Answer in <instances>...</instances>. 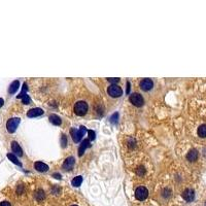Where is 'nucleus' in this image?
Masks as SVG:
<instances>
[{
  "label": "nucleus",
  "instance_id": "5",
  "mask_svg": "<svg viewBox=\"0 0 206 206\" xmlns=\"http://www.w3.org/2000/svg\"><path fill=\"white\" fill-rule=\"evenodd\" d=\"M148 189L144 187H139L135 191V197H136L138 200H140V201L145 200L148 198Z\"/></svg>",
  "mask_w": 206,
  "mask_h": 206
},
{
  "label": "nucleus",
  "instance_id": "28",
  "mask_svg": "<svg viewBox=\"0 0 206 206\" xmlns=\"http://www.w3.org/2000/svg\"><path fill=\"white\" fill-rule=\"evenodd\" d=\"M129 92H130V83L127 81V94H129Z\"/></svg>",
  "mask_w": 206,
  "mask_h": 206
},
{
  "label": "nucleus",
  "instance_id": "15",
  "mask_svg": "<svg viewBox=\"0 0 206 206\" xmlns=\"http://www.w3.org/2000/svg\"><path fill=\"white\" fill-rule=\"evenodd\" d=\"M19 87H20V83L18 81H15L12 84H10L9 89H8V93H9V94H15L17 92V90L19 89Z\"/></svg>",
  "mask_w": 206,
  "mask_h": 206
},
{
  "label": "nucleus",
  "instance_id": "3",
  "mask_svg": "<svg viewBox=\"0 0 206 206\" xmlns=\"http://www.w3.org/2000/svg\"><path fill=\"white\" fill-rule=\"evenodd\" d=\"M20 122H21V120H20L19 118H9V120L7 121V123H6L7 131L9 132V133H13V132H15L16 130H17V128H18Z\"/></svg>",
  "mask_w": 206,
  "mask_h": 206
},
{
  "label": "nucleus",
  "instance_id": "18",
  "mask_svg": "<svg viewBox=\"0 0 206 206\" xmlns=\"http://www.w3.org/2000/svg\"><path fill=\"white\" fill-rule=\"evenodd\" d=\"M198 136L202 138L206 137V125H201L198 128Z\"/></svg>",
  "mask_w": 206,
  "mask_h": 206
},
{
  "label": "nucleus",
  "instance_id": "27",
  "mask_svg": "<svg viewBox=\"0 0 206 206\" xmlns=\"http://www.w3.org/2000/svg\"><path fill=\"white\" fill-rule=\"evenodd\" d=\"M0 206H12V205H10V203L7 201H2V202H0Z\"/></svg>",
  "mask_w": 206,
  "mask_h": 206
},
{
  "label": "nucleus",
  "instance_id": "29",
  "mask_svg": "<svg viewBox=\"0 0 206 206\" xmlns=\"http://www.w3.org/2000/svg\"><path fill=\"white\" fill-rule=\"evenodd\" d=\"M3 103H4L3 99H2V98H0V107H1L2 105H3Z\"/></svg>",
  "mask_w": 206,
  "mask_h": 206
},
{
  "label": "nucleus",
  "instance_id": "14",
  "mask_svg": "<svg viewBox=\"0 0 206 206\" xmlns=\"http://www.w3.org/2000/svg\"><path fill=\"white\" fill-rule=\"evenodd\" d=\"M197 157H198V153H197L196 149H192V151L189 152V154L187 155V159L190 161V162H194V161H196Z\"/></svg>",
  "mask_w": 206,
  "mask_h": 206
},
{
  "label": "nucleus",
  "instance_id": "23",
  "mask_svg": "<svg viewBox=\"0 0 206 206\" xmlns=\"http://www.w3.org/2000/svg\"><path fill=\"white\" fill-rule=\"evenodd\" d=\"M30 97L28 95H25L24 97H22V102H23L24 104H29L30 103Z\"/></svg>",
  "mask_w": 206,
  "mask_h": 206
},
{
  "label": "nucleus",
  "instance_id": "22",
  "mask_svg": "<svg viewBox=\"0 0 206 206\" xmlns=\"http://www.w3.org/2000/svg\"><path fill=\"white\" fill-rule=\"evenodd\" d=\"M26 92H27V84H24L23 90H22V92L20 93V95L18 96V98H22V97H24L25 95H27V94H26Z\"/></svg>",
  "mask_w": 206,
  "mask_h": 206
},
{
  "label": "nucleus",
  "instance_id": "16",
  "mask_svg": "<svg viewBox=\"0 0 206 206\" xmlns=\"http://www.w3.org/2000/svg\"><path fill=\"white\" fill-rule=\"evenodd\" d=\"M50 121H51V123L52 124H54L55 126H59V125H61V118L58 117V115H56V114H51L50 115Z\"/></svg>",
  "mask_w": 206,
  "mask_h": 206
},
{
  "label": "nucleus",
  "instance_id": "25",
  "mask_svg": "<svg viewBox=\"0 0 206 206\" xmlns=\"http://www.w3.org/2000/svg\"><path fill=\"white\" fill-rule=\"evenodd\" d=\"M67 144V139H66V136L65 135H62V146L65 148Z\"/></svg>",
  "mask_w": 206,
  "mask_h": 206
},
{
  "label": "nucleus",
  "instance_id": "26",
  "mask_svg": "<svg viewBox=\"0 0 206 206\" xmlns=\"http://www.w3.org/2000/svg\"><path fill=\"white\" fill-rule=\"evenodd\" d=\"M108 81H110L112 84H117L120 81V78H108Z\"/></svg>",
  "mask_w": 206,
  "mask_h": 206
},
{
  "label": "nucleus",
  "instance_id": "12",
  "mask_svg": "<svg viewBox=\"0 0 206 206\" xmlns=\"http://www.w3.org/2000/svg\"><path fill=\"white\" fill-rule=\"evenodd\" d=\"M34 167L37 171L39 172H46L49 170V166L47 164H44L43 162H35Z\"/></svg>",
  "mask_w": 206,
  "mask_h": 206
},
{
  "label": "nucleus",
  "instance_id": "9",
  "mask_svg": "<svg viewBox=\"0 0 206 206\" xmlns=\"http://www.w3.org/2000/svg\"><path fill=\"white\" fill-rule=\"evenodd\" d=\"M12 149H13V153L15 156H19V157H22L23 156V151H22L21 146L19 145L18 142L13 141L12 143Z\"/></svg>",
  "mask_w": 206,
  "mask_h": 206
},
{
  "label": "nucleus",
  "instance_id": "20",
  "mask_svg": "<svg viewBox=\"0 0 206 206\" xmlns=\"http://www.w3.org/2000/svg\"><path fill=\"white\" fill-rule=\"evenodd\" d=\"M36 199L37 200H42L44 198V196H46V195H44V192L43 191H41V190H39V191H37L36 192Z\"/></svg>",
  "mask_w": 206,
  "mask_h": 206
},
{
  "label": "nucleus",
  "instance_id": "1",
  "mask_svg": "<svg viewBox=\"0 0 206 206\" xmlns=\"http://www.w3.org/2000/svg\"><path fill=\"white\" fill-rule=\"evenodd\" d=\"M70 133H71L72 139L74 142H80V140L83 138V136L87 133V129L84 128V126H81L80 129H75L73 128L70 130Z\"/></svg>",
  "mask_w": 206,
  "mask_h": 206
},
{
  "label": "nucleus",
  "instance_id": "11",
  "mask_svg": "<svg viewBox=\"0 0 206 206\" xmlns=\"http://www.w3.org/2000/svg\"><path fill=\"white\" fill-rule=\"evenodd\" d=\"M73 165H74V158L69 157L65 160V162L63 164V168L65 169V170H70V169L73 167Z\"/></svg>",
  "mask_w": 206,
  "mask_h": 206
},
{
  "label": "nucleus",
  "instance_id": "19",
  "mask_svg": "<svg viewBox=\"0 0 206 206\" xmlns=\"http://www.w3.org/2000/svg\"><path fill=\"white\" fill-rule=\"evenodd\" d=\"M7 158H8V159H9L10 161H12L13 163H15L16 165H18V166H22L21 162H19V160L17 159V157H16L13 154H8V155H7Z\"/></svg>",
  "mask_w": 206,
  "mask_h": 206
},
{
  "label": "nucleus",
  "instance_id": "17",
  "mask_svg": "<svg viewBox=\"0 0 206 206\" xmlns=\"http://www.w3.org/2000/svg\"><path fill=\"white\" fill-rule=\"evenodd\" d=\"M81 182H83V177L81 176H75L71 182L73 187H80L81 185Z\"/></svg>",
  "mask_w": 206,
  "mask_h": 206
},
{
  "label": "nucleus",
  "instance_id": "2",
  "mask_svg": "<svg viewBox=\"0 0 206 206\" xmlns=\"http://www.w3.org/2000/svg\"><path fill=\"white\" fill-rule=\"evenodd\" d=\"M88 111V104L84 101H78L74 105V112L77 115H84Z\"/></svg>",
  "mask_w": 206,
  "mask_h": 206
},
{
  "label": "nucleus",
  "instance_id": "4",
  "mask_svg": "<svg viewBox=\"0 0 206 206\" xmlns=\"http://www.w3.org/2000/svg\"><path fill=\"white\" fill-rule=\"evenodd\" d=\"M107 93H108L109 95L111 96V97H120V96H122L123 94V91H122V88L121 87H118V84H110V86L107 88Z\"/></svg>",
  "mask_w": 206,
  "mask_h": 206
},
{
  "label": "nucleus",
  "instance_id": "24",
  "mask_svg": "<svg viewBox=\"0 0 206 206\" xmlns=\"http://www.w3.org/2000/svg\"><path fill=\"white\" fill-rule=\"evenodd\" d=\"M88 134H89V140H94L95 139V136H96V134H95V132L94 131H92V130H89L88 131Z\"/></svg>",
  "mask_w": 206,
  "mask_h": 206
},
{
  "label": "nucleus",
  "instance_id": "10",
  "mask_svg": "<svg viewBox=\"0 0 206 206\" xmlns=\"http://www.w3.org/2000/svg\"><path fill=\"white\" fill-rule=\"evenodd\" d=\"M42 114H43V110H42L41 108H38L37 107V108L30 109L27 114V117L28 118H36V117H38V115H41Z\"/></svg>",
  "mask_w": 206,
  "mask_h": 206
},
{
  "label": "nucleus",
  "instance_id": "7",
  "mask_svg": "<svg viewBox=\"0 0 206 206\" xmlns=\"http://www.w3.org/2000/svg\"><path fill=\"white\" fill-rule=\"evenodd\" d=\"M182 198L187 202H192L195 199V192L192 189H185L182 193Z\"/></svg>",
  "mask_w": 206,
  "mask_h": 206
},
{
  "label": "nucleus",
  "instance_id": "6",
  "mask_svg": "<svg viewBox=\"0 0 206 206\" xmlns=\"http://www.w3.org/2000/svg\"><path fill=\"white\" fill-rule=\"evenodd\" d=\"M130 101H131V103L133 104V105L137 107H140L143 105V98L142 96L138 94V93H133V94L130 96Z\"/></svg>",
  "mask_w": 206,
  "mask_h": 206
},
{
  "label": "nucleus",
  "instance_id": "13",
  "mask_svg": "<svg viewBox=\"0 0 206 206\" xmlns=\"http://www.w3.org/2000/svg\"><path fill=\"white\" fill-rule=\"evenodd\" d=\"M90 144V140L89 139H84L83 142H81V144L80 145V148H78V156H83L84 151H86V148H88Z\"/></svg>",
  "mask_w": 206,
  "mask_h": 206
},
{
  "label": "nucleus",
  "instance_id": "21",
  "mask_svg": "<svg viewBox=\"0 0 206 206\" xmlns=\"http://www.w3.org/2000/svg\"><path fill=\"white\" fill-rule=\"evenodd\" d=\"M118 112H115V114H114L111 115L110 122L114 123V124H117L118 123Z\"/></svg>",
  "mask_w": 206,
  "mask_h": 206
},
{
  "label": "nucleus",
  "instance_id": "30",
  "mask_svg": "<svg viewBox=\"0 0 206 206\" xmlns=\"http://www.w3.org/2000/svg\"><path fill=\"white\" fill-rule=\"evenodd\" d=\"M54 176H57V178L60 179V174H58V173L57 174H54Z\"/></svg>",
  "mask_w": 206,
  "mask_h": 206
},
{
  "label": "nucleus",
  "instance_id": "31",
  "mask_svg": "<svg viewBox=\"0 0 206 206\" xmlns=\"http://www.w3.org/2000/svg\"><path fill=\"white\" fill-rule=\"evenodd\" d=\"M71 206H77V205H71Z\"/></svg>",
  "mask_w": 206,
  "mask_h": 206
},
{
  "label": "nucleus",
  "instance_id": "8",
  "mask_svg": "<svg viewBox=\"0 0 206 206\" xmlns=\"http://www.w3.org/2000/svg\"><path fill=\"white\" fill-rule=\"evenodd\" d=\"M154 87V83L152 80H149V78H144V80H142L140 81V88L143 91H149L152 88Z\"/></svg>",
  "mask_w": 206,
  "mask_h": 206
}]
</instances>
